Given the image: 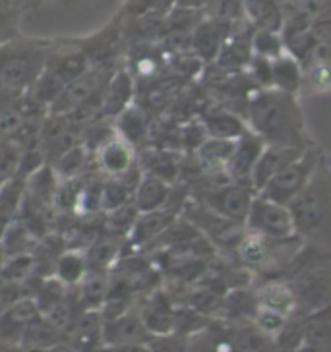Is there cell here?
Masks as SVG:
<instances>
[{
    "label": "cell",
    "mask_w": 331,
    "mask_h": 352,
    "mask_svg": "<svg viewBox=\"0 0 331 352\" xmlns=\"http://www.w3.org/2000/svg\"><path fill=\"white\" fill-rule=\"evenodd\" d=\"M244 118L250 130L268 145L306 149L314 144L306 130L297 95L283 94L277 89H258L250 99Z\"/></svg>",
    "instance_id": "1"
},
{
    "label": "cell",
    "mask_w": 331,
    "mask_h": 352,
    "mask_svg": "<svg viewBox=\"0 0 331 352\" xmlns=\"http://www.w3.org/2000/svg\"><path fill=\"white\" fill-rule=\"evenodd\" d=\"M297 234L331 248V161L325 157L308 186L289 204Z\"/></svg>",
    "instance_id": "2"
},
{
    "label": "cell",
    "mask_w": 331,
    "mask_h": 352,
    "mask_svg": "<svg viewBox=\"0 0 331 352\" xmlns=\"http://www.w3.org/2000/svg\"><path fill=\"white\" fill-rule=\"evenodd\" d=\"M49 52L23 43L0 47V85L12 94H25L45 70Z\"/></svg>",
    "instance_id": "3"
},
{
    "label": "cell",
    "mask_w": 331,
    "mask_h": 352,
    "mask_svg": "<svg viewBox=\"0 0 331 352\" xmlns=\"http://www.w3.org/2000/svg\"><path fill=\"white\" fill-rule=\"evenodd\" d=\"M325 159V153L318 144H310L297 159L281 168L277 175L261 188V196L269 197L273 201H279L283 206H289L295 197L299 196L304 188L308 186L312 176Z\"/></svg>",
    "instance_id": "4"
},
{
    "label": "cell",
    "mask_w": 331,
    "mask_h": 352,
    "mask_svg": "<svg viewBox=\"0 0 331 352\" xmlns=\"http://www.w3.org/2000/svg\"><path fill=\"white\" fill-rule=\"evenodd\" d=\"M180 215L186 217L213 246L227 250L231 254H233V250L237 246L238 239L242 236V232L246 230V225L219 215L213 209L194 201L192 197H188V201L184 204Z\"/></svg>",
    "instance_id": "5"
},
{
    "label": "cell",
    "mask_w": 331,
    "mask_h": 352,
    "mask_svg": "<svg viewBox=\"0 0 331 352\" xmlns=\"http://www.w3.org/2000/svg\"><path fill=\"white\" fill-rule=\"evenodd\" d=\"M244 225L248 230L269 240H289L299 236L289 206H283L261 194H256L254 197Z\"/></svg>",
    "instance_id": "6"
},
{
    "label": "cell",
    "mask_w": 331,
    "mask_h": 352,
    "mask_svg": "<svg viewBox=\"0 0 331 352\" xmlns=\"http://www.w3.org/2000/svg\"><path fill=\"white\" fill-rule=\"evenodd\" d=\"M238 23L211 20V18L204 16L190 33V51L194 52L204 64H213V60L217 58L219 51L223 49V45L228 39V35L235 32Z\"/></svg>",
    "instance_id": "7"
},
{
    "label": "cell",
    "mask_w": 331,
    "mask_h": 352,
    "mask_svg": "<svg viewBox=\"0 0 331 352\" xmlns=\"http://www.w3.org/2000/svg\"><path fill=\"white\" fill-rule=\"evenodd\" d=\"M252 33H254V28L248 21H240L235 28V32L228 35L223 49L219 51L217 58L213 60V64H207V66H213L221 74L244 72L254 56Z\"/></svg>",
    "instance_id": "8"
},
{
    "label": "cell",
    "mask_w": 331,
    "mask_h": 352,
    "mask_svg": "<svg viewBox=\"0 0 331 352\" xmlns=\"http://www.w3.org/2000/svg\"><path fill=\"white\" fill-rule=\"evenodd\" d=\"M176 308L175 298L167 290L156 289L145 294L138 311L151 335H167L175 331Z\"/></svg>",
    "instance_id": "9"
},
{
    "label": "cell",
    "mask_w": 331,
    "mask_h": 352,
    "mask_svg": "<svg viewBox=\"0 0 331 352\" xmlns=\"http://www.w3.org/2000/svg\"><path fill=\"white\" fill-rule=\"evenodd\" d=\"M258 285H254L256 304L259 308H268L290 318L299 314V298L289 280L283 277H259Z\"/></svg>",
    "instance_id": "10"
},
{
    "label": "cell",
    "mask_w": 331,
    "mask_h": 352,
    "mask_svg": "<svg viewBox=\"0 0 331 352\" xmlns=\"http://www.w3.org/2000/svg\"><path fill=\"white\" fill-rule=\"evenodd\" d=\"M266 145L268 144L258 134H254L252 130H248L244 135H240L235 142V149H233L231 159H228L227 166H225V173H227L228 178L235 180V182L250 184L252 170L258 163L259 155L264 153Z\"/></svg>",
    "instance_id": "11"
},
{
    "label": "cell",
    "mask_w": 331,
    "mask_h": 352,
    "mask_svg": "<svg viewBox=\"0 0 331 352\" xmlns=\"http://www.w3.org/2000/svg\"><path fill=\"white\" fill-rule=\"evenodd\" d=\"M97 170L107 178H118L122 176L138 161L136 147L122 140L118 134L109 138L97 151L94 153Z\"/></svg>",
    "instance_id": "12"
},
{
    "label": "cell",
    "mask_w": 331,
    "mask_h": 352,
    "mask_svg": "<svg viewBox=\"0 0 331 352\" xmlns=\"http://www.w3.org/2000/svg\"><path fill=\"white\" fill-rule=\"evenodd\" d=\"M178 217L180 211L169 206L149 213H140L126 239V244H132L136 248H149Z\"/></svg>",
    "instance_id": "13"
},
{
    "label": "cell",
    "mask_w": 331,
    "mask_h": 352,
    "mask_svg": "<svg viewBox=\"0 0 331 352\" xmlns=\"http://www.w3.org/2000/svg\"><path fill=\"white\" fill-rule=\"evenodd\" d=\"M153 339V335L145 327L144 320L138 308H130L125 314L105 320L103 341L105 344H125V342H147Z\"/></svg>",
    "instance_id": "14"
},
{
    "label": "cell",
    "mask_w": 331,
    "mask_h": 352,
    "mask_svg": "<svg viewBox=\"0 0 331 352\" xmlns=\"http://www.w3.org/2000/svg\"><path fill=\"white\" fill-rule=\"evenodd\" d=\"M37 318H41V311L35 298H20V300L12 302L10 306L0 314V341L21 342L25 329Z\"/></svg>",
    "instance_id": "15"
},
{
    "label": "cell",
    "mask_w": 331,
    "mask_h": 352,
    "mask_svg": "<svg viewBox=\"0 0 331 352\" xmlns=\"http://www.w3.org/2000/svg\"><path fill=\"white\" fill-rule=\"evenodd\" d=\"M200 118L206 124L209 138L237 142L240 135H244L250 130L248 122H246V118L242 114L235 113L233 109H227L223 104L207 107L200 113Z\"/></svg>",
    "instance_id": "16"
},
{
    "label": "cell",
    "mask_w": 331,
    "mask_h": 352,
    "mask_svg": "<svg viewBox=\"0 0 331 352\" xmlns=\"http://www.w3.org/2000/svg\"><path fill=\"white\" fill-rule=\"evenodd\" d=\"M140 165L144 175H153L167 180L169 184L180 182V170H182V153L169 147H151L140 153Z\"/></svg>",
    "instance_id": "17"
},
{
    "label": "cell",
    "mask_w": 331,
    "mask_h": 352,
    "mask_svg": "<svg viewBox=\"0 0 331 352\" xmlns=\"http://www.w3.org/2000/svg\"><path fill=\"white\" fill-rule=\"evenodd\" d=\"M304 149H297V147H285V145H266L264 153L259 155L258 163L252 170L250 176V184L254 186L256 192H261V188L268 184L273 176L279 173L283 166L290 163L292 159L302 153Z\"/></svg>",
    "instance_id": "18"
},
{
    "label": "cell",
    "mask_w": 331,
    "mask_h": 352,
    "mask_svg": "<svg viewBox=\"0 0 331 352\" xmlns=\"http://www.w3.org/2000/svg\"><path fill=\"white\" fill-rule=\"evenodd\" d=\"M136 94V80L130 70H116L105 87L103 118H116L126 111Z\"/></svg>",
    "instance_id": "19"
},
{
    "label": "cell",
    "mask_w": 331,
    "mask_h": 352,
    "mask_svg": "<svg viewBox=\"0 0 331 352\" xmlns=\"http://www.w3.org/2000/svg\"><path fill=\"white\" fill-rule=\"evenodd\" d=\"M173 186L175 184H169L159 176L144 175V178L140 180V184L134 190V204L138 211L149 213V211L167 208L171 194H173Z\"/></svg>",
    "instance_id": "20"
},
{
    "label": "cell",
    "mask_w": 331,
    "mask_h": 352,
    "mask_svg": "<svg viewBox=\"0 0 331 352\" xmlns=\"http://www.w3.org/2000/svg\"><path fill=\"white\" fill-rule=\"evenodd\" d=\"M111 290V275L105 270H89L82 283L76 287L78 302L82 310H99L103 308Z\"/></svg>",
    "instance_id": "21"
},
{
    "label": "cell",
    "mask_w": 331,
    "mask_h": 352,
    "mask_svg": "<svg viewBox=\"0 0 331 352\" xmlns=\"http://www.w3.org/2000/svg\"><path fill=\"white\" fill-rule=\"evenodd\" d=\"M244 2V16L254 30H269L281 32L283 30V4L281 0H242Z\"/></svg>",
    "instance_id": "22"
},
{
    "label": "cell",
    "mask_w": 331,
    "mask_h": 352,
    "mask_svg": "<svg viewBox=\"0 0 331 352\" xmlns=\"http://www.w3.org/2000/svg\"><path fill=\"white\" fill-rule=\"evenodd\" d=\"M114 130L132 147L145 144V140L149 135V116H147V111L142 109V107H138V104H130L126 111H122L114 118Z\"/></svg>",
    "instance_id": "23"
},
{
    "label": "cell",
    "mask_w": 331,
    "mask_h": 352,
    "mask_svg": "<svg viewBox=\"0 0 331 352\" xmlns=\"http://www.w3.org/2000/svg\"><path fill=\"white\" fill-rule=\"evenodd\" d=\"M231 337L240 352H277L275 337L261 331L254 321L244 323H227Z\"/></svg>",
    "instance_id": "24"
},
{
    "label": "cell",
    "mask_w": 331,
    "mask_h": 352,
    "mask_svg": "<svg viewBox=\"0 0 331 352\" xmlns=\"http://www.w3.org/2000/svg\"><path fill=\"white\" fill-rule=\"evenodd\" d=\"M271 64H273V89L299 97L304 85L302 64L295 56H290L289 52H283L281 56L273 58Z\"/></svg>",
    "instance_id": "25"
},
{
    "label": "cell",
    "mask_w": 331,
    "mask_h": 352,
    "mask_svg": "<svg viewBox=\"0 0 331 352\" xmlns=\"http://www.w3.org/2000/svg\"><path fill=\"white\" fill-rule=\"evenodd\" d=\"M23 192H25V176L20 175L12 176L0 188V240L20 215Z\"/></svg>",
    "instance_id": "26"
},
{
    "label": "cell",
    "mask_w": 331,
    "mask_h": 352,
    "mask_svg": "<svg viewBox=\"0 0 331 352\" xmlns=\"http://www.w3.org/2000/svg\"><path fill=\"white\" fill-rule=\"evenodd\" d=\"M233 149H235V142L231 140L207 138L192 155L196 157V161L206 173H223Z\"/></svg>",
    "instance_id": "27"
},
{
    "label": "cell",
    "mask_w": 331,
    "mask_h": 352,
    "mask_svg": "<svg viewBox=\"0 0 331 352\" xmlns=\"http://www.w3.org/2000/svg\"><path fill=\"white\" fill-rule=\"evenodd\" d=\"M331 344V304L304 316V346L318 349Z\"/></svg>",
    "instance_id": "28"
},
{
    "label": "cell",
    "mask_w": 331,
    "mask_h": 352,
    "mask_svg": "<svg viewBox=\"0 0 331 352\" xmlns=\"http://www.w3.org/2000/svg\"><path fill=\"white\" fill-rule=\"evenodd\" d=\"M87 271H89V263L85 258V252H78V250L64 252L54 263V277L70 289H76L82 283Z\"/></svg>",
    "instance_id": "29"
},
{
    "label": "cell",
    "mask_w": 331,
    "mask_h": 352,
    "mask_svg": "<svg viewBox=\"0 0 331 352\" xmlns=\"http://www.w3.org/2000/svg\"><path fill=\"white\" fill-rule=\"evenodd\" d=\"M64 341V335L58 329H54L49 321L45 318H37L32 325L25 329L23 337H21V346L25 349V352H37L52 349L56 344H61Z\"/></svg>",
    "instance_id": "30"
},
{
    "label": "cell",
    "mask_w": 331,
    "mask_h": 352,
    "mask_svg": "<svg viewBox=\"0 0 331 352\" xmlns=\"http://www.w3.org/2000/svg\"><path fill=\"white\" fill-rule=\"evenodd\" d=\"M87 161H89V149L82 142H78L70 149H66L51 166L61 180H72V178H80L87 166Z\"/></svg>",
    "instance_id": "31"
},
{
    "label": "cell",
    "mask_w": 331,
    "mask_h": 352,
    "mask_svg": "<svg viewBox=\"0 0 331 352\" xmlns=\"http://www.w3.org/2000/svg\"><path fill=\"white\" fill-rule=\"evenodd\" d=\"M302 74H304L302 94H330L331 63L310 58V60L302 64Z\"/></svg>",
    "instance_id": "32"
},
{
    "label": "cell",
    "mask_w": 331,
    "mask_h": 352,
    "mask_svg": "<svg viewBox=\"0 0 331 352\" xmlns=\"http://www.w3.org/2000/svg\"><path fill=\"white\" fill-rule=\"evenodd\" d=\"M204 16L211 20H223V21H238L246 20L244 16V2L242 0H207Z\"/></svg>",
    "instance_id": "33"
},
{
    "label": "cell",
    "mask_w": 331,
    "mask_h": 352,
    "mask_svg": "<svg viewBox=\"0 0 331 352\" xmlns=\"http://www.w3.org/2000/svg\"><path fill=\"white\" fill-rule=\"evenodd\" d=\"M252 51H254V54L266 56L269 60L281 56L285 52V43H283L281 32L254 30V33H252Z\"/></svg>",
    "instance_id": "34"
},
{
    "label": "cell",
    "mask_w": 331,
    "mask_h": 352,
    "mask_svg": "<svg viewBox=\"0 0 331 352\" xmlns=\"http://www.w3.org/2000/svg\"><path fill=\"white\" fill-rule=\"evenodd\" d=\"M70 294V287H66L64 283L56 279V277H51V279H45L41 283V287L37 290V296H35V302L39 306V311L47 314V311L54 308L56 304L66 298Z\"/></svg>",
    "instance_id": "35"
},
{
    "label": "cell",
    "mask_w": 331,
    "mask_h": 352,
    "mask_svg": "<svg viewBox=\"0 0 331 352\" xmlns=\"http://www.w3.org/2000/svg\"><path fill=\"white\" fill-rule=\"evenodd\" d=\"M134 197V190L126 186L120 178H107L105 176L103 184V211H113V209L125 206Z\"/></svg>",
    "instance_id": "36"
},
{
    "label": "cell",
    "mask_w": 331,
    "mask_h": 352,
    "mask_svg": "<svg viewBox=\"0 0 331 352\" xmlns=\"http://www.w3.org/2000/svg\"><path fill=\"white\" fill-rule=\"evenodd\" d=\"M21 149L8 138H0V178L10 180L20 166Z\"/></svg>",
    "instance_id": "37"
},
{
    "label": "cell",
    "mask_w": 331,
    "mask_h": 352,
    "mask_svg": "<svg viewBox=\"0 0 331 352\" xmlns=\"http://www.w3.org/2000/svg\"><path fill=\"white\" fill-rule=\"evenodd\" d=\"M207 130L206 124L202 122V118L196 116V118H190L186 124L180 128V147L186 151V153H194L200 145L206 142Z\"/></svg>",
    "instance_id": "38"
},
{
    "label": "cell",
    "mask_w": 331,
    "mask_h": 352,
    "mask_svg": "<svg viewBox=\"0 0 331 352\" xmlns=\"http://www.w3.org/2000/svg\"><path fill=\"white\" fill-rule=\"evenodd\" d=\"M246 74L259 89H273V64L266 56L254 54L246 66Z\"/></svg>",
    "instance_id": "39"
},
{
    "label": "cell",
    "mask_w": 331,
    "mask_h": 352,
    "mask_svg": "<svg viewBox=\"0 0 331 352\" xmlns=\"http://www.w3.org/2000/svg\"><path fill=\"white\" fill-rule=\"evenodd\" d=\"M175 8V0H128L126 14L128 16H144V14H167Z\"/></svg>",
    "instance_id": "40"
},
{
    "label": "cell",
    "mask_w": 331,
    "mask_h": 352,
    "mask_svg": "<svg viewBox=\"0 0 331 352\" xmlns=\"http://www.w3.org/2000/svg\"><path fill=\"white\" fill-rule=\"evenodd\" d=\"M186 335L180 333H167V335H153V339L147 342L151 352H188Z\"/></svg>",
    "instance_id": "41"
},
{
    "label": "cell",
    "mask_w": 331,
    "mask_h": 352,
    "mask_svg": "<svg viewBox=\"0 0 331 352\" xmlns=\"http://www.w3.org/2000/svg\"><path fill=\"white\" fill-rule=\"evenodd\" d=\"M289 318H285V316H281L277 311L268 310V308H256V314H254V325H258L261 331H266L271 337H275L277 333L283 329V325L287 323Z\"/></svg>",
    "instance_id": "42"
},
{
    "label": "cell",
    "mask_w": 331,
    "mask_h": 352,
    "mask_svg": "<svg viewBox=\"0 0 331 352\" xmlns=\"http://www.w3.org/2000/svg\"><path fill=\"white\" fill-rule=\"evenodd\" d=\"M95 352H151L145 342H125V344H103Z\"/></svg>",
    "instance_id": "43"
},
{
    "label": "cell",
    "mask_w": 331,
    "mask_h": 352,
    "mask_svg": "<svg viewBox=\"0 0 331 352\" xmlns=\"http://www.w3.org/2000/svg\"><path fill=\"white\" fill-rule=\"evenodd\" d=\"M207 0H175L176 8H184V10H197L204 12Z\"/></svg>",
    "instance_id": "44"
},
{
    "label": "cell",
    "mask_w": 331,
    "mask_h": 352,
    "mask_svg": "<svg viewBox=\"0 0 331 352\" xmlns=\"http://www.w3.org/2000/svg\"><path fill=\"white\" fill-rule=\"evenodd\" d=\"M12 25V18L8 16V12L4 6H0V33H6L10 30Z\"/></svg>",
    "instance_id": "45"
},
{
    "label": "cell",
    "mask_w": 331,
    "mask_h": 352,
    "mask_svg": "<svg viewBox=\"0 0 331 352\" xmlns=\"http://www.w3.org/2000/svg\"><path fill=\"white\" fill-rule=\"evenodd\" d=\"M37 352H76L68 344V342H61V344H56V346H52V349H47V351H37Z\"/></svg>",
    "instance_id": "46"
},
{
    "label": "cell",
    "mask_w": 331,
    "mask_h": 352,
    "mask_svg": "<svg viewBox=\"0 0 331 352\" xmlns=\"http://www.w3.org/2000/svg\"><path fill=\"white\" fill-rule=\"evenodd\" d=\"M300 352H331V344L330 346H318V349H302Z\"/></svg>",
    "instance_id": "47"
},
{
    "label": "cell",
    "mask_w": 331,
    "mask_h": 352,
    "mask_svg": "<svg viewBox=\"0 0 331 352\" xmlns=\"http://www.w3.org/2000/svg\"><path fill=\"white\" fill-rule=\"evenodd\" d=\"M4 182H6V180H2V178H0V188H2V184H4Z\"/></svg>",
    "instance_id": "48"
}]
</instances>
